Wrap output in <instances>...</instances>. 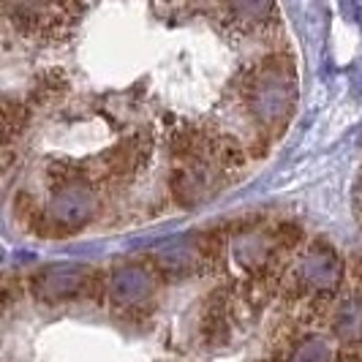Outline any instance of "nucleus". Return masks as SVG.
Instances as JSON below:
<instances>
[{
  "instance_id": "f257e3e1",
  "label": "nucleus",
  "mask_w": 362,
  "mask_h": 362,
  "mask_svg": "<svg viewBox=\"0 0 362 362\" xmlns=\"http://www.w3.org/2000/svg\"><path fill=\"white\" fill-rule=\"evenodd\" d=\"M8 14H17V25L28 33H60L66 25L74 22V14L82 11V6H54V3H25V6H8Z\"/></svg>"
}]
</instances>
